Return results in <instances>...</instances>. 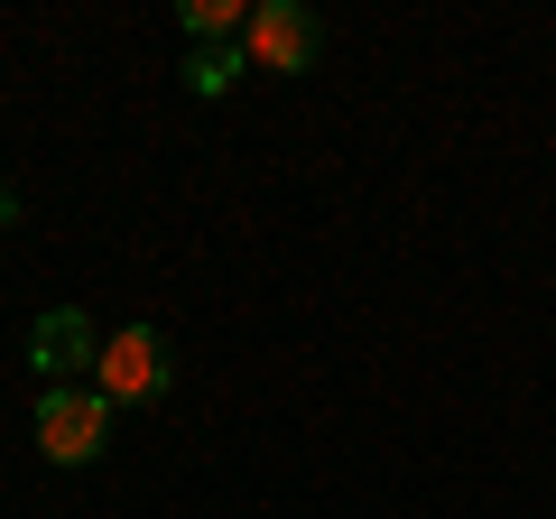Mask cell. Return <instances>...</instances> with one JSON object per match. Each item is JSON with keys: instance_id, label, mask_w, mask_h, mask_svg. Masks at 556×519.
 <instances>
[{"instance_id": "obj_1", "label": "cell", "mask_w": 556, "mask_h": 519, "mask_svg": "<svg viewBox=\"0 0 556 519\" xmlns=\"http://www.w3.org/2000/svg\"><path fill=\"white\" fill-rule=\"evenodd\" d=\"M38 445H47V464H93L102 445H112V400H102L93 380H47Z\"/></svg>"}, {"instance_id": "obj_2", "label": "cell", "mask_w": 556, "mask_h": 519, "mask_svg": "<svg viewBox=\"0 0 556 519\" xmlns=\"http://www.w3.org/2000/svg\"><path fill=\"white\" fill-rule=\"evenodd\" d=\"M167 371H177V353H167L159 325H121V334H102L93 390L112 408H139V400H167Z\"/></svg>"}, {"instance_id": "obj_3", "label": "cell", "mask_w": 556, "mask_h": 519, "mask_svg": "<svg viewBox=\"0 0 556 519\" xmlns=\"http://www.w3.org/2000/svg\"><path fill=\"white\" fill-rule=\"evenodd\" d=\"M241 56H251L260 75H306V65L325 56L316 10H298V0H260V10H251V28H241Z\"/></svg>"}, {"instance_id": "obj_4", "label": "cell", "mask_w": 556, "mask_h": 519, "mask_svg": "<svg viewBox=\"0 0 556 519\" xmlns=\"http://www.w3.org/2000/svg\"><path fill=\"white\" fill-rule=\"evenodd\" d=\"M28 353H38V371H93L102 343H93V325H84L75 306H56V316L38 325V343H28Z\"/></svg>"}, {"instance_id": "obj_5", "label": "cell", "mask_w": 556, "mask_h": 519, "mask_svg": "<svg viewBox=\"0 0 556 519\" xmlns=\"http://www.w3.org/2000/svg\"><path fill=\"white\" fill-rule=\"evenodd\" d=\"M241 38L232 47H195V56H186V84H195V93H232V75H241Z\"/></svg>"}, {"instance_id": "obj_6", "label": "cell", "mask_w": 556, "mask_h": 519, "mask_svg": "<svg viewBox=\"0 0 556 519\" xmlns=\"http://www.w3.org/2000/svg\"><path fill=\"white\" fill-rule=\"evenodd\" d=\"M10 214H20V204H10V186H0V223H10Z\"/></svg>"}]
</instances>
